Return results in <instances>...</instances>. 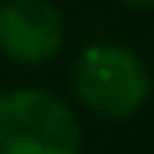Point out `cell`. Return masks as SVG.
I'll list each match as a JSON object with an SVG mask.
<instances>
[{
	"instance_id": "6da1fadb",
	"label": "cell",
	"mask_w": 154,
	"mask_h": 154,
	"mask_svg": "<svg viewBox=\"0 0 154 154\" xmlns=\"http://www.w3.org/2000/svg\"><path fill=\"white\" fill-rule=\"evenodd\" d=\"M0 154H81L74 109L42 88L0 95Z\"/></svg>"
},
{
	"instance_id": "7a4b0ae2",
	"label": "cell",
	"mask_w": 154,
	"mask_h": 154,
	"mask_svg": "<svg viewBox=\"0 0 154 154\" xmlns=\"http://www.w3.org/2000/svg\"><path fill=\"white\" fill-rule=\"evenodd\" d=\"M74 91L81 105L109 119H126L144 109L151 95V74L147 63L133 49L116 42H95L74 60L70 70Z\"/></svg>"
},
{
	"instance_id": "3957f363",
	"label": "cell",
	"mask_w": 154,
	"mask_h": 154,
	"mask_svg": "<svg viewBox=\"0 0 154 154\" xmlns=\"http://www.w3.org/2000/svg\"><path fill=\"white\" fill-rule=\"evenodd\" d=\"M63 14L49 0H7L0 4V53L14 63L38 67L63 49Z\"/></svg>"
},
{
	"instance_id": "277c9868",
	"label": "cell",
	"mask_w": 154,
	"mask_h": 154,
	"mask_svg": "<svg viewBox=\"0 0 154 154\" xmlns=\"http://www.w3.org/2000/svg\"><path fill=\"white\" fill-rule=\"evenodd\" d=\"M123 7H133V11H154V0H119Z\"/></svg>"
}]
</instances>
